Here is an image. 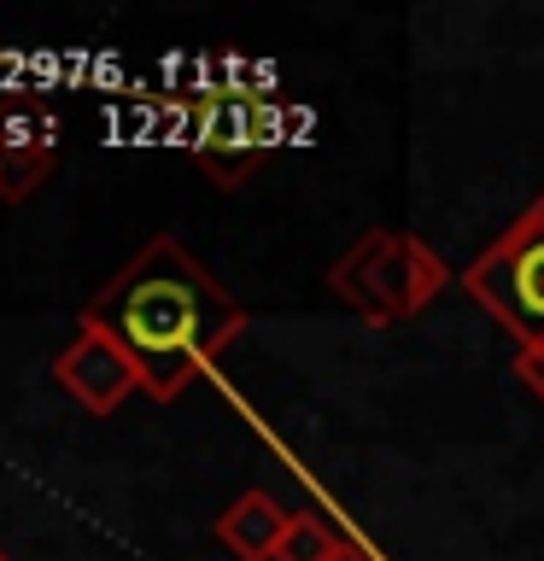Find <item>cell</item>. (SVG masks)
I'll return each instance as SVG.
<instances>
[{
	"mask_svg": "<svg viewBox=\"0 0 544 561\" xmlns=\"http://www.w3.org/2000/svg\"><path fill=\"white\" fill-rule=\"evenodd\" d=\"M82 322H94L123 345V357L140 375V392L175 403L193 380L217 368L223 351L252 328V316L228 298V287L182 240L152 234L88 298Z\"/></svg>",
	"mask_w": 544,
	"mask_h": 561,
	"instance_id": "1",
	"label": "cell"
},
{
	"mask_svg": "<svg viewBox=\"0 0 544 561\" xmlns=\"http://www.w3.org/2000/svg\"><path fill=\"white\" fill-rule=\"evenodd\" d=\"M451 280H456L451 263L439 257L428 240L404 234V228H369V234H358L328 263L333 298L375 328L416 322Z\"/></svg>",
	"mask_w": 544,
	"mask_h": 561,
	"instance_id": "2",
	"label": "cell"
},
{
	"mask_svg": "<svg viewBox=\"0 0 544 561\" xmlns=\"http://www.w3.org/2000/svg\"><path fill=\"white\" fill-rule=\"evenodd\" d=\"M456 280L515 340V351L544 345V193Z\"/></svg>",
	"mask_w": 544,
	"mask_h": 561,
	"instance_id": "3",
	"label": "cell"
},
{
	"mask_svg": "<svg viewBox=\"0 0 544 561\" xmlns=\"http://www.w3.org/2000/svg\"><path fill=\"white\" fill-rule=\"evenodd\" d=\"M281 135V112L263 94H211L193 117V164L217 187H240Z\"/></svg>",
	"mask_w": 544,
	"mask_h": 561,
	"instance_id": "4",
	"label": "cell"
},
{
	"mask_svg": "<svg viewBox=\"0 0 544 561\" xmlns=\"http://www.w3.org/2000/svg\"><path fill=\"white\" fill-rule=\"evenodd\" d=\"M53 380H59L88 415H112L129 392H140L135 363L123 357V345L112 333H100L94 322H77V340L53 357Z\"/></svg>",
	"mask_w": 544,
	"mask_h": 561,
	"instance_id": "5",
	"label": "cell"
},
{
	"mask_svg": "<svg viewBox=\"0 0 544 561\" xmlns=\"http://www.w3.org/2000/svg\"><path fill=\"white\" fill-rule=\"evenodd\" d=\"M53 152H59V123L47 105L12 100V117L0 123V199L18 205L47 182Z\"/></svg>",
	"mask_w": 544,
	"mask_h": 561,
	"instance_id": "6",
	"label": "cell"
},
{
	"mask_svg": "<svg viewBox=\"0 0 544 561\" xmlns=\"http://www.w3.org/2000/svg\"><path fill=\"white\" fill-rule=\"evenodd\" d=\"M287 533H293V508L281 497H270L263 485L240 491V497L217 515V543L235 561H275Z\"/></svg>",
	"mask_w": 544,
	"mask_h": 561,
	"instance_id": "7",
	"label": "cell"
},
{
	"mask_svg": "<svg viewBox=\"0 0 544 561\" xmlns=\"http://www.w3.org/2000/svg\"><path fill=\"white\" fill-rule=\"evenodd\" d=\"M345 550L351 543L333 533L322 515H293V533H287V543H281L275 561H340Z\"/></svg>",
	"mask_w": 544,
	"mask_h": 561,
	"instance_id": "8",
	"label": "cell"
},
{
	"mask_svg": "<svg viewBox=\"0 0 544 561\" xmlns=\"http://www.w3.org/2000/svg\"><path fill=\"white\" fill-rule=\"evenodd\" d=\"M515 375H521L526 392H533V398L544 403V345H526V351H515Z\"/></svg>",
	"mask_w": 544,
	"mask_h": 561,
	"instance_id": "9",
	"label": "cell"
},
{
	"mask_svg": "<svg viewBox=\"0 0 544 561\" xmlns=\"http://www.w3.org/2000/svg\"><path fill=\"white\" fill-rule=\"evenodd\" d=\"M340 561H375V556H363V550H345Z\"/></svg>",
	"mask_w": 544,
	"mask_h": 561,
	"instance_id": "10",
	"label": "cell"
},
{
	"mask_svg": "<svg viewBox=\"0 0 544 561\" xmlns=\"http://www.w3.org/2000/svg\"><path fill=\"white\" fill-rule=\"evenodd\" d=\"M0 561H12V556H7V550H0Z\"/></svg>",
	"mask_w": 544,
	"mask_h": 561,
	"instance_id": "11",
	"label": "cell"
}]
</instances>
